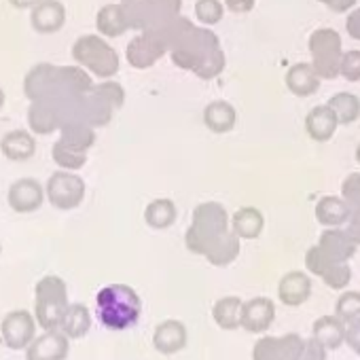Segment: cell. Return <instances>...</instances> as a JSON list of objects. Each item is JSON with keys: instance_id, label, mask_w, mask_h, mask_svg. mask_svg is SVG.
<instances>
[{"instance_id": "35", "label": "cell", "mask_w": 360, "mask_h": 360, "mask_svg": "<svg viewBox=\"0 0 360 360\" xmlns=\"http://www.w3.org/2000/svg\"><path fill=\"white\" fill-rule=\"evenodd\" d=\"M335 263H337V261L328 259V257L320 250L318 244L311 246V248L307 250V255H305V267H307V271L314 274V276H318V278H322Z\"/></svg>"}, {"instance_id": "10", "label": "cell", "mask_w": 360, "mask_h": 360, "mask_svg": "<svg viewBox=\"0 0 360 360\" xmlns=\"http://www.w3.org/2000/svg\"><path fill=\"white\" fill-rule=\"evenodd\" d=\"M45 187L37 178H20L7 191V204L18 214H32L45 204Z\"/></svg>"}, {"instance_id": "12", "label": "cell", "mask_w": 360, "mask_h": 360, "mask_svg": "<svg viewBox=\"0 0 360 360\" xmlns=\"http://www.w3.org/2000/svg\"><path fill=\"white\" fill-rule=\"evenodd\" d=\"M30 24L39 34H56L66 24V7L60 0H41L30 9Z\"/></svg>"}, {"instance_id": "34", "label": "cell", "mask_w": 360, "mask_h": 360, "mask_svg": "<svg viewBox=\"0 0 360 360\" xmlns=\"http://www.w3.org/2000/svg\"><path fill=\"white\" fill-rule=\"evenodd\" d=\"M225 15L223 0H198L195 3V20L202 26H214Z\"/></svg>"}, {"instance_id": "36", "label": "cell", "mask_w": 360, "mask_h": 360, "mask_svg": "<svg viewBox=\"0 0 360 360\" xmlns=\"http://www.w3.org/2000/svg\"><path fill=\"white\" fill-rule=\"evenodd\" d=\"M324 284L333 290H343L349 282H352V269L347 263H335L324 276H322Z\"/></svg>"}, {"instance_id": "6", "label": "cell", "mask_w": 360, "mask_h": 360, "mask_svg": "<svg viewBox=\"0 0 360 360\" xmlns=\"http://www.w3.org/2000/svg\"><path fill=\"white\" fill-rule=\"evenodd\" d=\"M127 22L131 30H153L161 28L176 18H180L183 0H125L123 3Z\"/></svg>"}, {"instance_id": "13", "label": "cell", "mask_w": 360, "mask_h": 360, "mask_svg": "<svg viewBox=\"0 0 360 360\" xmlns=\"http://www.w3.org/2000/svg\"><path fill=\"white\" fill-rule=\"evenodd\" d=\"M68 356V337L62 328H49L37 337L26 352V360H64Z\"/></svg>"}, {"instance_id": "31", "label": "cell", "mask_w": 360, "mask_h": 360, "mask_svg": "<svg viewBox=\"0 0 360 360\" xmlns=\"http://www.w3.org/2000/svg\"><path fill=\"white\" fill-rule=\"evenodd\" d=\"M51 155H53V161L60 165V169H70V172H77L81 169L85 163H87V153L64 142V140H58L51 148Z\"/></svg>"}, {"instance_id": "14", "label": "cell", "mask_w": 360, "mask_h": 360, "mask_svg": "<svg viewBox=\"0 0 360 360\" xmlns=\"http://www.w3.org/2000/svg\"><path fill=\"white\" fill-rule=\"evenodd\" d=\"M276 320V305L267 297H255L242 305V328L248 333H265Z\"/></svg>"}, {"instance_id": "32", "label": "cell", "mask_w": 360, "mask_h": 360, "mask_svg": "<svg viewBox=\"0 0 360 360\" xmlns=\"http://www.w3.org/2000/svg\"><path fill=\"white\" fill-rule=\"evenodd\" d=\"M240 250H242V244H240V238L236 233H231L229 238H225L208 257L206 261L214 267H227L231 265L238 257H240Z\"/></svg>"}, {"instance_id": "30", "label": "cell", "mask_w": 360, "mask_h": 360, "mask_svg": "<svg viewBox=\"0 0 360 360\" xmlns=\"http://www.w3.org/2000/svg\"><path fill=\"white\" fill-rule=\"evenodd\" d=\"M337 115L339 125H352L360 117V98L349 91H339L326 102Z\"/></svg>"}, {"instance_id": "17", "label": "cell", "mask_w": 360, "mask_h": 360, "mask_svg": "<svg viewBox=\"0 0 360 360\" xmlns=\"http://www.w3.org/2000/svg\"><path fill=\"white\" fill-rule=\"evenodd\" d=\"M318 246L328 259L337 263H347L356 255V248H358L356 242L341 227H326L318 240Z\"/></svg>"}, {"instance_id": "44", "label": "cell", "mask_w": 360, "mask_h": 360, "mask_svg": "<svg viewBox=\"0 0 360 360\" xmlns=\"http://www.w3.org/2000/svg\"><path fill=\"white\" fill-rule=\"evenodd\" d=\"M318 3L330 9L333 13H349L356 7L358 0H318Z\"/></svg>"}, {"instance_id": "24", "label": "cell", "mask_w": 360, "mask_h": 360, "mask_svg": "<svg viewBox=\"0 0 360 360\" xmlns=\"http://www.w3.org/2000/svg\"><path fill=\"white\" fill-rule=\"evenodd\" d=\"M204 123L214 134H229L238 123V110L227 100H214L204 108Z\"/></svg>"}, {"instance_id": "4", "label": "cell", "mask_w": 360, "mask_h": 360, "mask_svg": "<svg viewBox=\"0 0 360 360\" xmlns=\"http://www.w3.org/2000/svg\"><path fill=\"white\" fill-rule=\"evenodd\" d=\"M183 22H185V18L180 15L174 22L161 26V28L144 30L136 39H131L127 49H125L127 64L131 68H138V70H146V68L155 66L163 56L169 53Z\"/></svg>"}, {"instance_id": "49", "label": "cell", "mask_w": 360, "mask_h": 360, "mask_svg": "<svg viewBox=\"0 0 360 360\" xmlns=\"http://www.w3.org/2000/svg\"><path fill=\"white\" fill-rule=\"evenodd\" d=\"M356 161L360 163V144H358V148H356Z\"/></svg>"}, {"instance_id": "19", "label": "cell", "mask_w": 360, "mask_h": 360, "mask_svg": "<svg viewBox=\"0 0 360 360\" xmlns=\"http://www.w3.org/2000/svg\"><path fill=\"white\" fill-rule=\"evenodd\" d=\"M311 297V280L305 271H288L278 284V299L288 307H299Z\"/></svg>"}, {"instance_id": "43", "label": "cell", "mask_w": 360, "mask_h": 360, "mask_svg": "<svg viewBox=\"0 0 360 360\" xmlns=\"http://www.w3.org/2000/svg\"><path fill=\"white\" fill-rule=\"evenodd\" d=\"M345 231L356 242V246H360V206L352 208V217L345 223Z\"/></svg>"}, {"instance_id": "18", "label": "cell", "mask_w": 360, "mask_h": 360, "mask_svg": "<svg viewBox=\"0 0 360 360\" xmlns=\"http://www.w3.org/2000/svg\"><path fill=\"white\" fill-rule=\"evenodd\" d=\"M284 83L288 87V91L297 98H309L314 96L318 89H320V75L314 70L311 62H297L292 64L288 70H286V77H284Z\"/></svg>"}, {"instance_id": "1", "label": "cell", "mask_w": 360, "mask_h": 360, "mask_svg": "<svg viewBox=\"0 0 360 360\" xmlns=\"http://www.w3.org/2000/svg\"><path fill=\"white\" fill-rule=\"evenodd\" d=\"M169 58L180 70L193 72L204 81L217 79L227 66L219 37L208 26H198L187 18L169 49Z\"/></svg>"}, {"instance_id": "47", "label": "cell", "mask_w": 360, "mask_h": 360, "mask_svg": "<svg viewBox=\"0 0 360 360\" xmlns=\"http://www.w3.org/2000/svg\"><path fill=\"white\" fill-rule=\"evenodd\" d=\"M41 0H9V5L20 9V11H30L32 7H37Z\"/></svg>"}, {"instance_id": "27", "label": "cell", "mask_w": 360, "mask_h": 360, "mask_svg": "<svg viewBox=\"0 0 360 360\" xmlns=\"http://www.w3.org/2000/svg\"><path fill=\"white\" fill-rule=\"evenodd\" d=\"M242 299L240 297H223L212 307V318L223 330H236L242 326Z\"/></svg>"}, {"instance_id": "39", "label": "cell", "mask_w": 360, "mask_h": 360, "mask_svg": "<svg viewBox=\"0 0 360 360\" xmlns=\"http://www.w3.org/2000/svg\"><path fill=\"white\" fill-rule=\"evenodd\" d=\"M339 75H341L347 83H358V81H360V51L352 49V51L343 53Z\"/></svg>"}, {"instance_id": "7", "label": "cell", "mask_w": 360, "mask_h": 360, "mask_svg": "<svg viewBox=\"0 0 360 360\" xmlns=\"http://www.w3.org/2000/svg\"><path fill=\"white\" fill-rule=\"evenodd\" d=\"M309 56L311 66L320 75L322 81H333L339 77L343 49H341V37L333 28H318L309 37Z\"/></svg>"}, {"instance_id": "22", "label": "cell", "mask_w": 360, "mask_h": 360, "mask_svg": "<svg viewBox=\"0 0 360 360\" xmlns=\"http://www.w3.org/2000/svg\"><path fill=\"white\" fill-rule=\"evenodd\" d=\"M352 208L339 195H324L316 204V221L324 227H341L349 221Z\"/></svg>"}, {"instance_id": "40", "label": "cell", "mask_w": 360, "mask_h": 360, "mask_svg": "<svg viewBox=\"0 0 360 360\" xmlns=\"http://www.w3.org/2000/svg\"><path fill=\"white\" fill-rule=\"evenodd\" d=\"M341 198L349 204V208L360 206V174H347L341 183Z\"/></svg>"}, {"instance_id": "38", "label": "cell", "mask_w": 360, "mask_h": 360, "mask_svg": "<svg viewBox=\"0 0 360 360\" xmlns=\"http://www.w3.org/2000/svg\"><path fill=\"white\" fill-rule=\"evenodd\" d=\"M305 339L297 333H286L280 337V360H299Z\"/></svg>"}, {"instance_id": "42", "label": "cell", "mask_w": 360, "mask_h": 360, "mask_svg": "<svg viewBox=\"0 0 360 360\" xmlns=\"http://www.w3.org/2000/svg\"><path fill=\"white\" fill-rule=\"evenodd\" d=\"M345 32L349 39L360 41V7H354L345 18Z\"/></svg>"}, {"instance_id": "20", "label": "cell", "mask_w": 360, "mask_h": 360, "mask_svg": "<svg viewBox=\"0 0 360 360\" xmlns=\"http://www.w3.org/2000/svg\"><path fill=\"white\" fill-rule=\"evenodd\" d=\"M0 153L9 161H28L37 153V138L28 129H11L0 138Z\"/></svg>"}, {"instance_id": "16", "label": "cell", "mask_w": 360, "mask_h": 360, "mask_svg": "<svg viewBox=\"0 0 360 360\" xmlns=\"http://www.w3.org/2000/svg\"><path fill=\"white\" fill-rule=\"evenodd\" d=\"M56 75L58 66L53 64H37L24 79V94L32 102L47 100L56 94Z\"/></svg>"}, {"instance_id": "3", "label": "cell", "mask_w": 360, "mask_h": 360, "mask_svg": "<svg viewBox=\"0 0 360 360\" xmlns=\"http://www.w3.org/2000/svg\"><path fill=\"white\" fill-rule=\"evenodd\" d=\"M100 322L106 328L123 330L134 326L140 320L142 301L138 292L127 284H110L98 292L96 299Z\"/></svg>"}, {"instance_id": "2", "label": "cell", "mask_w": 360, "mask_h": 360, "mask_svg": "<svg viewBox=\"0 0 360 360\" xmlns=\"http://www.w3.org/2000/svg\"><path fill=\"white\" fill-rule=\"evenodd\" d=\"M231 233V219L225 206L219 202H204L193 210L191 225L185 233V244L193 255L208 257Z\"/></svg>"}, {"instance_id": "23", "label": "cell", "mask_w": 360, "mask_h": 360, "mask_svg": "<svg viewBox=\"0 0 360 360\" xmlns=\"http://www.w3.org/2000/svg\"><path fill=\"white\" fill-rule=\"evenodd\" d=\"M96 28L104 39H117V37L125 34L127 30H131L125 9H123V3L104 5L96 15Z\"/></svg>"}, {"instance_id": "29", "label": "cell", "mask_w": 360, "mask_h": 360, "mask_svg": "<svg viewBox=\"0 0 360 360\" xmlns=\"http://www.w3.org/2000/svg\"><path fill=\"white\" fill-rule=\"evenodd\" d=\"M176 217H178V210H176V204L167 198H159V200H153L146 210H144V221L150 229H167L169 225L176 223Z\"/></svg>"}, {"instance_id": "21", "label": "cell", "mask_w": 360, "mask_h": 360, "mask_svg": "<svg viewBox=\"0 0 360 360\" xmlns=\"http://www.w3.org/2000/svg\"><path fill=\"white\" fill-rule=\"evenodd\" d=\"M337 127H339L337 115L328 104L314 106L305 117V131L316 142H328L335 136Z\"/></svg>"}, {"instance_id": "25", "label": "cell", "mask_w": 360, "mask_h": 360, "mask_svg": "<svg viewBox=\"0 0 360 360\" xmlns=\"http://www.w3.org/2000/svg\"><path fill=\"white\" fill-rule=\"evenodd\" d=\"M265 217L255 206H244L231 217V229L240 240H257L263 233Z\"/></svg>"}, {"instance_id": "48", "label": "cell", "mask_w": 360, "mask_h": 360, "mask_svg": "<svg viewBox=\"0 0 360 360\" xmlns=\"http://www.w3.org/2000/svg\"><path fill=\"white\" fill-rule=\"evenodd\" d=\"M5 100H7V96H5V89L0 87V110H3V106H5Z\"/></svg>"}, {"instance_id": "9", "label": "cell", "mask_w": 360, "mask_h": 360, "mask_svg": "<svg viewBox=\"0 0 360 360\" xmlns=\"http://www.w3.org/2000/svg\"><path fill=\"white\" fill-rule=\"evenodd\" d=\"M85 191L87 185L85 180L70 172V169H58L49 176L47 185H45V193L47 200L53 208L58 210H75L83 204L85 200Z\"/></svg>"}, {"instance_id": "11", "label": "cell", "mask_w": 360, "mask_h": 360, "mask_svg": "<svg viewBox=\"0 0 360 360\" xmlns=\"http://www.w3.org/2000/svg\"><path fill=\"white\" fill-rule=\"evenodd\" d=\"M187 341H189L187 326L174 318L157 324V328L153 333V345L163 356H172V354H178L180 349H185Z\"/></svg>"}, {"instance_id": "45", "label": "cell", "mask_w": 360, "mask_h": 360, "mask_svg": "<svg viewBox=\"0 0 360 360\" xmlns=\"http://www.w3.org/2000/svg\"><path fill=\"white\" fill-rule=\"evenodd\" d=\"M257 5V0H225V9L236 13V15H242V13H250Z\"/></svg>"}, {"instance_id": "33", "label": "cell", "mask_w": 360, "mask_h": 360, "mask_svg": "<svg viewBox=\"0 0 360 360\" xmlns=\"http://www.w3.org/2000/svg\"><path fill=\"white\" fill-rule=\"evenodd\" d=\"M335 316L345 324L360 320V290H345L335 303Z\"/></svg>"}, {"instance_id": "26", "label": "cell", "mask_w": 360, "mask_h": 360, "mask_svg": "<svg viewBox=\"0 0 360 360\" xmlns=\"http://www.w3.org/2000/svg\"><path fill=\"white\" fill-rule=\"evenodd\" d=\"M347 326L341 318L337 316H322L314 322L311 337H316L326 349H337L341 343H345Z\"/></svg>"}, {"instance_id": "41", "label": "cell", "mask_w": 360, "mask_h": 360, "mask_svg": "<svg viewBox=\"0 0 360 360\" xmlns=\"http://www.w3.org/2000/svg\"><path fill=\"white\" fill-rule=\"evenodd\" d=\"M299 360H326V347L316 337H311V339L305 341Z\"/></svg>"}, {"instance_id": "37", "label": "cell", "mask_w": 360, "mask_h": 360, "mask_svg": "<svg viewBox=\"0 0 360 360\" xmlns=\"http://www.w3.org/2000/svg\"><path fill=\"white\" fill-rule=\"evenodd\" d=\"M252 360H280V337H261L252 347Z\"/></svg>"}, {"instance_id": "50", "label": "cell", "mask_w": 360, "mask_h": 360, "mask_svg": "<svg viewBox=\"0 0 360 360\" xmlns=\"http://www.w3.org/2000/svg\"><path fill=\"white\" fill-rule=\"evenodd\" d=\"M0 252H3V246H0Z\"/></svg>"}, {"instance_id": "8", "label": "cell", "mask_w": 360, "mask_h": 360, "mask_svg": "<svg viewBox=\"0 0 360 360\" xmlns=\"http://www.w3.org/2000/svg\"><path fill=\"white\" fill-rule=\"evenodd\" d=\"M68 305V292L62 278L45 276L37 284V318L43 328H60Z\"/></svg>"}, {"instance_id": "15", "label": "cell", "mask_w": 360, "mask_h": 360, "mask_svg": "<svg viewBox=\"0 0 360 360\" xmlns=\"http://www.w3.org/2000/svg\"><path fill=\"white\" fill-rule=\"evenodd\" d=\"M5 343L13 349H24L34 337V320L26 309H15L3 320Z\"/></svg>"}, {"instance_id": "28", "label": "cell", "mask_w": 360, "mask_h": 360, "mask_svg": "<svg viewBox=\"0 0 360 360\" xmlns=\"http://www.w3.org/2000/svg\"><path fill=\"white\" fill-rule=\"evenodd\" d=\"M89 326H91V314H89V309L85 305L72 303V305L66 307V311L62 316L60 328L66 333L68 339H81V337H85L87 330H89Z\"/></svg>"}, {"instance_id": "5", "label": "cell", "mask_w": 360, "mask_h": 360, "mask_svg": "<svg viewBox=\"0 0 360 360\" xmlns=\"http://www.w3.org/2000/svg\"><path fill=\"white\" fill-rule=\"evenodd\" d=\"M72 60L98 79H112L119 72L121 60L115 47L102 34H85L72 45Z\"/></svg>"}, {"instance_id": "46", "label": "cell", "mask_w": 360, "mask_h": 360, "mask_svg": "<svg viewBox=\"0 0 360 360\" xmlns=\"http://www.w3.org/2000/svg\"><path fill=\"white\" fill-rule=\"evenodd\" d=\"M345 343L360 356V320L347 324V335H345Z\"/></svg>"}, {"instance_id": "51", "label": "cell", "mask_w": 360, "mask_h": 360, "mask_svg": "<svg viewBox=\"0 0 360 360\" xmlns=\"http://www.w3.org/2000/svg\"><path fill=\"white\" fill-rule=\"evenodd\" d=\"M121 3H125V0H121Z\"/></svg>"}]
</instances>
